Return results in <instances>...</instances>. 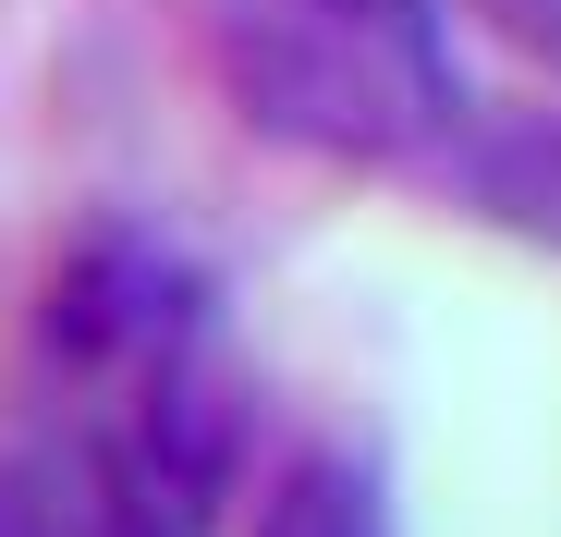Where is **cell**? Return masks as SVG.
<instances>
[{
	"label": "cell",
	"mask_w": 561,
	"mask_h": 537,
	"mask_svg": "<svg viewBox=\"0 0 561 537\" xmlns=\"http://www.w3.org/2000/svg\"><path fill=\"white\" fill-rule=\"evenodd\" d=\"M463 196H477L501 232L561 256V123H489L463 147Z\"/></svg>",
	"instance_id": "cell-3"
},
{
	"label": "cell",
	"mask_w": 561,
	"mask_h": 537,
	"mask_svg": "<svg viewBox=\"0 0 561 537\" xmlns=\"http://www.w3.org/2000/svg\"><path fill=\"white\" fill-rule=\"evenodd\" d=\"M477 13H501L525 49H549V61H561V0H477Z\"/></svg>",
	"instance_id": "cell-6"
},
{
	"label": "cell",
	"mask_w": 561,
	"mask_h": 537,
	"mask_svg": "<svg viewBox=\"0 0 561 537\" xmlns=\"http://www.w3.org/2000/svg\"><path fill=\"white\" fill-rule=\"evenodd\" d=\"M220 37H232L244 123L318 159H403L463 111L427 0H232Z\"/></svg>",
	"instance_id": "cell-1"
},
{
	"label": "cell",
	"mask_w": 561,
	"mask_h": 537,
	"mask_svg": "<svg viewBox=\"0 0 561 537\" xmlns=\"http://www.w3.org/2000/svg\"><path fill=\"white\" fill-rule=\"evenodd\" d=\"M256 537H391V513H379V477L354 453H294L256 501Z\"/></svg>",
	"instance_id": "cell-4"
},
{
	"label": "cell",
	"mask_w": 561,
	"mask_h": 537,
	"mask_svg": "<svg viewBox=\"0 0 561 537\" xmlns=\"http://www.w3.org/2000/svg\"><path fill=\"white\" fill-rule=\"evenodd\" d=\"M49 342L85 354V367H147V379H171V367H183V282H171V256L135 244V232H99V244L49 282Z\"/></svg>",
	"instance_id": "cell-2"
},
{
	"label": "cell",
	"mask_w": 561,
	"mask_h": 537,
	"mask_svg": "<svg viewBox=\"0 0 561 537\" xmlns=\"http://www.w3.org/2000/svg\"><path fill=\"white\" fill-rule=\"evenodd\" d=\"M0 537H73V477L61 465H0Z\"/></svg>",
	"instance_id": "cell-5"
}]
</instances>
